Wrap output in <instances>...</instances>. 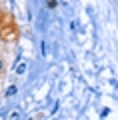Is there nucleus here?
<instances>
[{
  "label": "nucleus",
  "instance_id": "nucleus-1",
  "mask_svg": "<svg viewBox=\"0 0 118 120\" xmlns=\"http://www.w3.org/2000/svg\"><path fill=\"white\" fill-rule=\"evenodd\" d=\"M24 70H26V62H22V64H18V68H16V72H18V74H22Z\"/></svg>",
  "mask_w": 118,
  "mask_h": 120
},
{
  "label": "nucleus",
  "instance_id": "nucleus-2",
  "mask_svg": "<svg viewBox=\"0 0 118 120\" xmlns=\"http://www.w3.org/2000/svg\"><path fill=\"white\" fill-rule=\"evenodd\" d=\"M6 94H8V96L16 94V86H10V88H8V92H6Z\"/></svg>",
  "mask_w": 118,
  "mask_h": 120
},
{
  "label": "nucleus",
  "instance_id": "nucleus-3",
  "mask_svg": "<svg viewBox=\"0 0 118 120\" xmlns=\"http://www.w3.org/2000/svg\"><path fill=\"white\" fill-rule=\"evenodd\" d=\"M18 116H20V114H18V112H14V114H10V120H18Z\"/></svg>",
  "mask_w": 118,
  "mask_h": 120
},
{
  "label": "nucleus",
  "instance_id": "nucleus-4",
  "mask_svg": "<svg viewBox=\"0 0 118 120\" xmlns=\"http://www.w3.org/2000/svg\"><path fill=\"white\" fill-rule=\"evenodd\" d=\"M0 68H2V60H0Z\"/></svg>",
  "mask_w": 118,
  "mask_h": 120
}]
</instances>
